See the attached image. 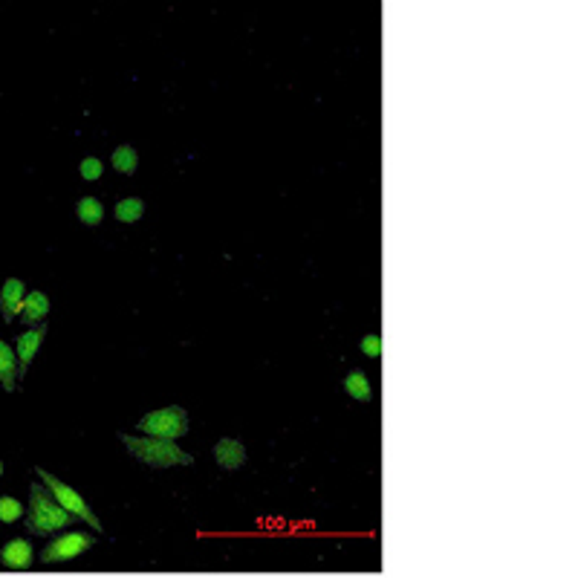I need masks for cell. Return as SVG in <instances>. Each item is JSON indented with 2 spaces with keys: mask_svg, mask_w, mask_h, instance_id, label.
Masks as SVG:
<instances>
[{
  "mask_svg": "<svg viewBox=\"0 0 578 578\" xmlns=\"http://www.w3.org/2000/svg\"><path fill=\"white\" fill-rule=\"evenodd\" d=\"M72 515L58 506V500L44 489L32 486L29 489V512H26V529L32 535H52L72 526Z\"/></svg>",
  "mask_w": 578,
  "mask_h": 578,
  "instance_id": "obj_1",
  "label": "cell"
},
{
  "mask_svg": "<svg viewBox=\"0 0 578 578\" xmlns=\"http://www.w3.org/2000/svg\"><path fill=\"white\" fill-rule=\"evenodd\" d=\"M122 442L133 457L148 462L150 469H171V466H191L194 457L182 451L173 439H157V437H130L122 434Z\"/></svg>",
  "mask_w": 578,
  "mask_h": 578,
  "instance_id": "obj_2",
  "label": "cell"
},
{
  "mask_svg": "<svg viewBox=\"0 0 578 578\" xmlns=\"http://www.w3.org/2000/svg\"><path fill=\"white\" fill-rule=\"evenodd\" d=\"M38 471V477L44 480V486H47V492L58 500V506L61 509H67L72 517H79V520H84L87 526H93L95 532H102V520L95 517V512L87 506V500L75 492L72 486H67V483H61V480H58L55 474H49L47 469H35Z\"/></svg>",
  "mask_w": 578,
  "mask_h": 578,
  "instance_id": "obj_3",
  "label": "cell"
},
{
  "mask_svg": "<svg viewBox=\"0 0 578 578\" xmlns=\"http://www.w3.org/2000/svg\"><path fill=\"white\" fill-rule=\"evenodd\" d=\"M139 431L148 434V437H157V439H180V437L188 434V414H185V408H180V405L150 411L139 422Z\"/></svg>",
  "mask_w": 578,
  "mask_h": 578,
  "instance_id": "obj_4",
  "label": "cell"
},
{
  "mask_svg": "<svg viewBox=\"0 0 578 578\" xmlns=\"http://www.w3.org/2000/svg\"><path fill=\"white\" fill-rule=\"evenodd\" d=\"M93 535L87 532H64L55 535L52 541L47 544V549L41 552V564H61V561H72V558L84 555L87 549H93Z\"/></svg>",
  "mask_w": 578,
  "mask_h": 578,
  "instance_id": "obj_5",
  "label": "cell"
},
{
  "mask_svg": "<svg viewBox=\"0 0 578 578\" xmlns=\"http://www.w3.org/2000/svg\"><path fill=\"white\" fill-rule=\"evenodd\" d=\"M24 298H26V289H24L21 278H9L3 286H0V313H3L6 324H12L15 315L24 310Z\"/></svg>",
  "mask_w": 578,
  "mask_h": 578,
  "instance_id": "obj_6",
  "label": "cell"
},
{
  "mask_svg": "<svg viewBox=\"0 0 578 578\" xmlns=\"http://www.w3.org/2000/svg\"><path fill=\"white\" fill-rule=\"evenodd\" d=\"M44 336H47V324H38L35 330H26L17 336V370H21V376L29 370V364L38 353V347H41Z\"/></svg>",
  "mask_w": 578,
  "mask_h": 578,
  "instance_id": "obj_7",
  "label": "cell"
},
{
  "mask_svg": "<svg viewBox=\"0 0 578 578\" xmlns=\"http://www.w3.org/2000/svg\"><path fill=\"white\" fill-rule=\"evenodd\" d=\"M0 564L6 570H29L32 567V544L24 538H12L9 544L0 549Z\"/></svg>",
  "mask_w": 578,
  "mask_h": 578,
  "instance_id": "obj_8",
  "label": "cell"
},
{
  "mask_svg": "<svg viewBox=\"0 0 578 578\" xmlns=\"http://www.w3.org/2000/svg\"><path fill=\"white\" fill-rule=\"evenodd\" d=\"M214 460L226 471H237L243 462H246V448L240 439H231V437H223L217 446H214Z\"/></svg>",
  "mask_w": 578,
  "mask_h": 578,
  "instance_id": "obj_9",
  "label": "cell"
},
{
  "mask_svg": "<svg viewBox=\"0 0 578 578\" xmlns=\"http://www.w3.org/2000/svg\"><path fill=\"white\" fill-rule=\"evenodd\" d=\"M17 376H21V370H17V356L12 347L0 338V384H3V391H15V382Z\"/></svg>",
  "mask_w": 578,
  "mask_h": 578,
  "instance_id": "obj_10",
  "label": "cell"
},
{
  "mask_svg": "<svg viewBox=\"0 0 578 578\" xmlns=\"http://www.w3.org/2000/svg\"><path fill=\"white\" fill-rule=\"evenodd\" d=\"M21 313H24V324H41L49 313V298L44 292H38V289L35 292H26Z\"/></svg>",
  "mask_w": 578,
  "mask_h": 578,
  "instance_id": "obj_11",
  "label": "cell"
},
{
  "mask_svg": "<svg viewBox=\"0 0 578 578\" xmlns=\"http://www.w3.org/2000/svg\"><path fill=\"white\" fill-rule=\"evenodd\" d=\"M344 391L350 393L353 399H359V402H370V399H373V384H370V379H368V373H364V370L347 373V379H344Z\"/></svg>",
  "mask_w": 578,
  "mask_h": 578,
  "instance_id": "obj_12",
  "label": "cell"
},
{
  "mask_svg": "<svg viewBox=\"0 0 578 578\" xmlns=\"http://www.w3.org/2000/svg\"><path fill=\"white\" fill-rule=\"evenodd\" d=\"M113 214H116V220H119V223H136L145 214V203L139 197H125V200L116 203Z\"/></svg>",
  "mask_w": 578,
  "mask_h": 578,
  "instance_id": "obj_13",
  "label": "cell"
},
{
  "mask_svg": "<svg viewBox=\"0 0 578 578\" xmlns=\"http://www.w3.org/2000/svg\"><path fill=\"white\" fill-rule=\"evenodd\" d=\"M75 214H79L84 226H99L104 220V205L95 197H81L79 205H75Z\"/></svg>",
  "mask_w": 578,
  "mask_h": 578,
  "instance_id": "obj_14",
  "label": "cell"
},
{
  "mask_svg": "<svg viewBox=\"0 0 578 578\" xmlns=\"http://www.w3.org/2000/svg\"><path fill=\"white\" fill-rule=\"evenodd\" d=\"M113 168L119 173H136L139 168V153L133 145H119L113 150Z\"/></svg>",
  "mask_w": 578,
  "mask_h": 578,
  "instance_id": "obj_15",
  "label": "cell"
},
{
  "mask_svg": "<svg viewBox=\"0 0 578 578\" xmlns=\"http://www.w3.org/2000/svg\"><path fill=\"white\" fill-rule=\"evenodd\" d=\"M24 517V503L17 497H0V524H15Z\"/></svg>",
  "mask_w": 578,
  "mask_h": 578,
  "instance_id": "obj_16",
  "label": "cell"
},
{
  "mask_svg": "<svg viewBox=\"0 0 578 578\" xmlns=\"http://www.w3.org/2000/svg\"><path fill=\"white\" fill-rule=\"evenodd\" d=\"M102 171H104V165L95 159V157H87L84 162H81V177L87 180V182H93V180H99L102 177Z\"/></svg>",
  "mask_w": 578,
  "mask_h": 578,
  "instance_id": "obj_17",
  "label": "cell"
},
{
  "mask_svg": "<svg viewBox=\"0 0 578 578\" xmlns=\"http://www.w3.org/2000/svg\"><path fill=\"white\" fill-rule=\"evenodd\" d=\"M361 353H364V356H370V359H379V356H382V338H379L376 333L364 336V338H361Z\"/></svg>",
  "mask_w": 578,
  "mask_h": 578,
  "instance_id": "obj_18",
  "label": "cell"
},
{
  "mask_svg": "<svg viewBox=\"0 0 578 578\" xmlns=\"http://www.w3.org/2000/svg\"><path fill=\"white\" fill-rule=\"evenodd\" d=\"M0 477H3V462H0Z\"/></svg>",
  "mask_w": 578,
  "mask_h": 578,
  "instance_id": "obj_19",
  "label": "cell"
},
{
  "mask_svg": "<svg viewBox=\"0 0 578 578\" xmlns=\"http://www.w3.org/2000/svg\"><path fill=\"white\" fill-rule=\"evenodd\" d=\"M0 388H3V384H0Z\"/></svg>",
  "mask_w": 578,
  "mask_h": 578,
  "instance_id": "obj_20",
  "label": "cell"
}]
</instances>
